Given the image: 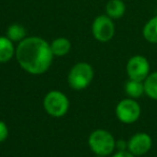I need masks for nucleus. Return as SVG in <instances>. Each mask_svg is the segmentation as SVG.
<instances>
[{
	"mask_svg": "<svg viewBox=\"0 0 157 157\" xmlns=\"http://www.w3.org/2000/svg\"><path fill=\"white\" fill-rule=\"evenodd\" d=\"M15 57L21 68L33 75L45 73L54 59L51 44L40 37H26L20 42Z\"/></svg>",
	"mask_w": 157,
	"mask_h": 157,
	"instance_id": "obj_1",
	"label": "nucleus"
},
{
	"mask_svg": "<svg viewBox=\"0 0 157 157\" xmlns=\"http://www.w3.org/2000/svg\"><path fill=\"white\" fill-rule=\"evenodd\" d=\"M94 68L88 63H78L68 73V83L74 90H83L90 85L94 80Z\"/></svg>",
	"mask_w": 157,
	"mask_h": 157,
	"instance_id": "obj_2",
	"label": "nucleus"
},
{
	"mask_svg": "<svg viewBox=\"0 0 157 157\" xmlns=\"http://www.w3.org/2000/svg\"><path fill=\"white\" fill-rule=\"evenodd\" d=\"M88 146L98 156H109L116 147L113 135L105 129H96L88 137Z\"/></svg>",
	"mask_w": 157,
	"mask_h": 157,
	"instance_id": "obj_3",
	"label": "nucleus"
},
{
	"mask_svg": "<svg viewBox=\"0 0 157 157\" xmlns=\"http://www.w3.org/2000/svg\"><path fill=\"white\" fill-rule=\"evenodd\" d=\"M70 101L63 93L51 90L43 99V108L52 117H63L69 111Z\"/></svg>",
	"mask_w": 157,
	"mask_h": 157,
	"instance_id": "obj_4",
	"label": "nucleus"
},
{
	"mask_svg": "<svg viewBox=\"0 0 157 157\" xmlns=\"http://www.w3.org/2000/svg\"><path fill=\"white\" fill-rule=\"evenodd\" d=\"M115 114L118 121L124 124H132L139 120L141 115V108L139 103L132 98L121 100L115 108Z\"/></svg>",
	"mask_w": 157,
	"mask_h": 157,
	"instance_id": "obj_5",
	"label": "nucleus"
},
{
	"mask_svg": "<svg viewBox=\"0 0 157 157\" xmlns=\"http://www.w3.org/2000/svg\"><path fill=\"white\" fill-rule=\"evenodd\" d=\"M92 33L94 38L99 42H108L115 33V26L108 15L97 16L92 25Z\"/></svg>",
	"mask_w": 157,
	"mask_h": 157,
	"instance_id": "obj_6",
	"label": "nucleus"
},
{
	"mask_svg": "<svg viewBox=\"0 0 157 157\" xmlns=\"http://www.w3.org/2000/svg\"><path fill=\"white\" fill-rule=\"evenodd\" d=\"M126 71L129 80L144 82L150 74V63L144 56L135 55L127 63Z\"/></svg>",
	"mask_w": 157,
	"mask_h": 157,
	"instance_id": "obj_7",
	"label": "nucleus"
},
{
	"mask_svg": "<svg viewBox=\"0 0 157 157\" xmlns=\"http://www.w3.org/2000/svg\"><path fill=\"white\" fill-rule=\"evenodd\" d=\"M152 147V138L145 132L133 135L127 142V148L135 156H141L148 152Z\"/></svg>",
	"mask_w": 157,
	"mask_h": 157,
	"instance_id": "obj_8",
	"label": "nucleus"
},
{
	"mask_svg": "<svg viewBox=\"0 0 157 157\" xmlns=\"http://www.w3.org/2000/svg\"><path fill=\"white\" fill-rule=\"evenodd\" d=\"M16 48L14 43L7 37L0 36V63H6L15 56Z\"/></svg>",
	"mask_w": 157,
	"mask_h": 157,
	"instance_id": "obj_9",
	"label": "nucleus"
},
{
	"mask_svg": "<svg viewBox=\"0 0 157 157\" xmlns=\"http://www.w3.org/2000/svg\"><path fill=\"white\" fill-rule=\"evenodd\" d=\"M51 50L54 57H63L71 50V42L67 38H56L51 43Z\"/></svg>",
	"mask_w": 157,
	"mask_h": 157,
	"instance_id": "obj_10",
	"label": "nucleus"
},
{
	"mask_svg": "<svg viewBox=\"0 0 157 157\" xmlns=\"http://www.w3.org/2000/svg\"><path fill=\"white\" fill-rule=\"evenodd\" d=\"M126 11V6L122 0H110L105 7L107 15L112 20L121 18L125 14Z\"/></svg>",
	"mask_w": 157,
	"mask_h": 157,
	"instance_id": "obj_11",
	"label": "nucleus"
},
{
	"mask_svg": "<svg viewBox=\"0 0 157 157\" xmlns=\"http://www.w3.org/2000/svg\"><path fill=\"white\" fill-rule=\"evenodd\" d=\"M125 92L127 96L130 98H139L144 93V84L143 82L135 81V80H129L125 84Z\"/></svg>",
	"mask_w": 157,
	"mask_h": 157,
	"instance_id": "obj_12",
	"label": "nucleus"
},
{
	"mask_svg": "<svg viewBox=\"0 0 157 157\" xmlns=\"http://www.w3.org/2000/svg\"><path fill=\"white\" fill-rule=\"evenodd\" d=\"M144 93L150 98L157 100V71L148 74L147 78L144 80Z\"/></svg>",
	"mask_w": 157,
	"mask_h": 157,
	"instance_id": "obj_13",
	"label": "nucleus"
},
{
	"mask_svg": "<svg viewBox=\"0 0 157 157\" xmlns=\"http://www.w3.org/2000/svg\"><path fill=\"white\" fill-rule=\"evenodd\" d=\"M7 37L12 42H22L26 38V29L21 24H12L7 29Z\"/></svg>",
	"mask_w": 157,
	"mask_h": 157,
	"instance_id": "obj_14",
	"label": "nucleus"
},
{
	"mask_svg": "<svg viewBox=\"0 0 157 157\" xmlns=\"http://www.w3.org/2000/svg\"><path fill=\"white\" fill-rule=\"evenodd\" d=\"M143 37L151 43H157V16L151 18L143 27Z\"/></svg>",
	"mask_w": 157,
	"mask_h": 157,
	"instance_id": "obj_15",
	"label": "nucleus"
},
{
	"mask_svg": "<svg viewBox=\"0 0 157 157\" xmlns=\"http://www.w3.org/2000/svg\"><path fill=\"white\" fill-rule=\"evenodd\" d=\"M9 137V128L3 121H0V143L5 142Z\"/></svg>",
	"mask_w": 157,
	"mask_h": 157,
	"instance_id": "obj_16",
	"label": "nucleus"
},
{
	"mask_svg": "<svg viewBox=\"0 0 157 157\" xmlns=\"http://www.w3.org/2000/svg\"><path fill=\"white\" fill-rule=\"evenodd\" d=\"M112 157H135V155H132L128 151H118Z\"/></svg>",
	"mask_w": 157,
	"mask_h": 157,
	"instance_id": "obj_17",
	"label": "nucleus"
},
{
	"mask_svg": "<svg viewBox=\"0 0 157 157\" xmlns=\"http://www.w3.org/2000/svg\"><path fill=\"white\" fill-rule=\"evenodd\" d=\"M96 157H105V156H98V155H96Z\"/></svg>",
	"mask_w": 157,
	"mask_h": 157,
	"instance_id": "obj_18",
	"label": "nucleus"
}]
</instances>
